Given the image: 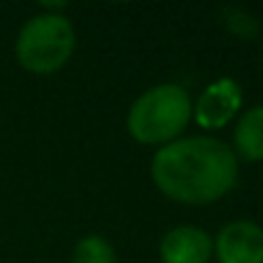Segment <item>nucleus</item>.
Returning a JSON list of instances; mask_svg holds the SVG:
<instances>
[{"label": "nucleus", "mask_w": 263, "mask_h": 263, "mask_svg": "<svg viewBox=\"0 0 263 263\" xmlns=\"http://www.w3.org/2000/svg\"><path fill=\"white\" fill-rule=\"evenodd\" d=\"M75 52V29L62 13H36L24 21L16 36V57L21 67L36 75L62 70Z\"/></svg>", "instance_id": "7ed1b4c3"}, {"label": "nucleus", "mask_w": 263, "mask_h": 263, "mask_svg": "<svg viewBox=\"0 0 263 263\" xmlns=\"http://www.w3.org/2000/svg\"><path fill=\"white\" fill-rule=\"evenodd\" d=\"M219 263H263V227L250 219L227 222L214 240Z\"/></svg>", "instance_id": "39448f33"}, {"label": "nucleus", "mask_w": 263, "mask_h": 263, "mask_svg": "<svg viewBox=\"0 0 263 263\" xmlns=\"http://www.w3.org/2000/svg\"><path fill=\"white\" fill-rule=\"evenodd\" d=\"M72 263H116V250L106 237L85 235L72 250Z\"/></svg>", "instance_id": "6e6552de"}, {"label": "nucleus", "mask_w": 263, "mask_h": 263, "mask_svg": "<svg viewBox=\"0 0 263 263\" xmlns=\"http://www.w3.org/2000/svg\"><path fill=\"white\" fill-rule=\"evenodd\" d=\"M214 253V240L209 232L194 224L173 227L160 240V258L163 263H209Z\"/></svg>", "instance_id": "423d86ee"}, {"label": "nucleus", "mask_w": 263, "mask_h": 263, "mask_svg": "<svg viewBox=\"0 0 263 263\" xmlns=\"http://www.w3.org/2000/svg\"><path fill=\"white\" fill-rule=\"evenodd\" d=\"M222 24H224L227 31L235 34L237 39H253V36H258V31H260L258 18L250 16L248 11H242V8H235V6H227V8L222 11Z\"/></svg>", "instance_id": "1a4fd4ad"}, {"label": "nucleus", "mask_w": 263, "mask_h": 263, "mask_svg": "<svg viewBox=\"0 0 263 263\" xmlns=\"http://www.w3.org/2000/svg\"><path fill=\"white\" fill-rule=\"evenodd\" d=\"M242 106V88L232 78H219L209 83L194 103V116L201 129H222L235 119Z\"/></svg>", "instance_id": "20e7f679"}, {"label": "nucleus", "mask_w": 263, "mask_h": 263, "mask_svg": "<svg viewBox=\"0 0 263 263\" xmlns=\"http://www.w3.org/2000/svg\"><path fill=\"white\" fill-rule=\"evenodd\" d=\"M232 145L235 158L240 155L248 163L263 160V106H253L240 116L232 135Z\"/></svg>", "instance_id": "0eeeda50"}, {"label": "nucleus", "mask_w": 263, "mask_h": 263, "mask_svg": "<svg viewBox=\"0 0 263 263\" xmlns=\"http://www.w3.org/2000/svg\"><path fill=\"white\" fill-rule=\"evenodd\" d=\"M237 158L214 137H183L158 147L150 176L160 194L181 204H212L237 183Z\"/></svg>", "instance_id": "f257e3e1"}, {"label": "nucleus", "mask_w": 263, "mask_h": 263, "mask_svg": "<svg viewBox=\"0 0 263 263\" xmlns=\"http://www.w3.org/2000/svg\"><path fill=\"white\" fill-rule=\"evenodd\" d=\"M194 116V101L183 85L160 83L145 90L126 114V129L140 145L176 142Z\"/></svg>", "instance_id": "f03ea898"}]
</instances>
